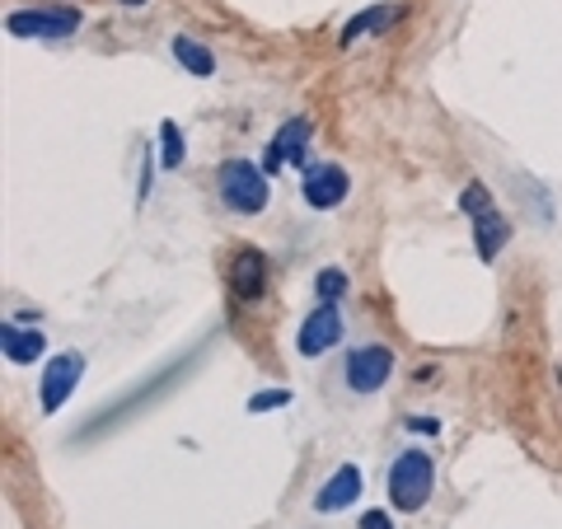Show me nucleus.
Returning a JSON list of instances; mask_svg holds the SVG:
<instances>
[{
	"instance_id": "obj_9",
	"label": "nucleus",
	"mask_w": 562,
	"mask_h": 529,
	"mask_svg": "<svg viewBox=\"0 0 562 529\" xmlns=\"http://www.w3.org/2000/svg\"><path fill=\"white\" fill-rule=\"evenodd\" d=\"M338 342H342V314H338V305H319L301 324V338H295L301 357H324V351H333Z\"/></svg>"
},
{
	"instance_id": "obj_7",
	"label": "nucleus",
	"mask_w": 562,
	"mask_h": 529,
	"mask_svg": "<svg viewBox=\"0 0 562 529\" xmlns=\"http://www.w3.org/2000/svg\"><path fill=\"white\" fill-rule=\"evenodd\" d=\"M310 155V117H286L281 132L268 140V160H262V173H277L286 165H305Z\"/></svg>"
},
{
	"instance_id": "obj_2",
	"label": "nucleus",
	"mask_w": 562,
	"mask_h": 529,
	"mask_svg": "<svg viewBox=\"0 0 562 529\" xmlns=\"http://www.w3.org/2000/svg\"><path fill=\"white\" fill-rule=\"evenodd\" d=\"M436 487V464L427 450H403L390 464V502L394 510H422Z\"/></svg>"
},
{
	"instance_id": "obj_17",
	"label": "nucleus",
	"mask_w": 562,
	"mask_h": 529,
	"mask_svg": "<svg viewBox=\"0 0 562 529\" xmlns=\"http://www.w3.org/2000/svg\"><path fill=\"white\" fill-rule=\"evenodd\" d=\"M460 211L473 221V216H483V211H492V192H487V183H469L464 192H460Z\"/></svg>"
},
{
	"instance_id": "obj_20",
	"label": "nucleus",
	"mask_w": 562,
	"mask_h": 529,
	"mask_svg": "<svg viewBox=\"0 0 562 529\" xmlns=\"http://www.w3.org/2000/svg\"><path fill=\"white\" fill-rule=\"evenodd\" d=\"M361 529H394V520L384 516V510H366V516H361Z\"/></svg>"
},
{
	"instance_id": "obj_13",
	"label": "nucleus",
	"mask_w": 562,
	"mask_h": 529,
	"mask_svg": "<svg viewBox=\"0 0 562 529\" xmlns=\"http://www.w3.org/2000/svg\"><path fill=\"white\" fill-rule=\"evenodd\" d=\"M0 342H5V361L14 365H33L47 351V338L38 328H20V324H5L0 328Z\"/></svg>"
},
{
	"instance_id": "obj_15",
	"label": "nucleus",
	"mask_w": 562,
	"mask_h": 529,
	"mask_svg": "<svg viewBox=\"0 0 562 529\" xmlns=\"http://www.w3.org/2000/svg\"><path fill=\"white\" fill-rule=\"evenodd\" d=\"M183 160H188L183 155V127L173 117H165L160 122V165L165 169H183Z\"/></svg>"
},
{
	"instance_id": "obj_21",
	"label": "nucleus",
	"mask_w": 562,
	"mask_h": 529,
	"mask_svg": "<svg viewBox=\"0 0 562 529\" xmlns=\"http://www.w3.org/2000/svg\"><path fill=\"white\" fill-rule=\"evenodd\" d=\"M117 5H132V10H140V5H146V0H117Z\"/></svg>"
},
{
	"instance_id": "obj_16",
	"label": "nucleus",
	"mask_w": 562,
	"mask_h": 529,
	"mask_svg": "<svg viewBox=\"0 0 562 529\" xmlns=\"http://www.w3.org/2000/svg\"><path fill=\"white\" fill-rule=\"evenodd\" d=\"M347 272L342 268H324L319 277H314V295H319V305H338V300L347 295Z\"/></svg>"
},
{
	"instance_id": "obj_11",
	"label": "nucleus",
	"mask_w": 562,
	"mask_h": 529,
	"mask_svg": "<svg viewBox=\"0 0 562 529\" xmlns=\"http://www.w3.org/2000/svg\"><path fill=\"white\" fill-rule=\"evenodd\" d=\"M403 10H408V5H371V10L351 14V20L342 24V33H338V47H357L366 33H384L394 20H403Z\"/></svg>"
},
{
	"instance_id": "obj_4",
	"label": "nucleus",
	"mask_w": 562,
	"mask_h": 529,
	"mask_svg": "<svg viewBox=\"0 0 562 529\" xmlns=\"http://www.w3.org/2000/svg\"><path fill=\"white\" fill-rule=\"evenodd\" d=\"M342 375H347V390H351V394H375V390H384V380L394 375V351L384 347V342L347 351Z\"/></svg>"
},
{
	"instance_id": "obj_5",
	"label": "nucleus",
	"mask_w": 562,
	"mask_h": 529,
	"mask_svg": "<svg viewBox=\"0 0 562 529\" xmlns=\"http://www.w3.org/2000/svg\"><path fill=\"white\" fill-rule=\"evenodd\" d=\"M5 29L14 38H70L80 29V10L70 5H52V10H14Z\"/></svg>"
},
{
	"instance_id": "obj_1",
	"label": "nucleus",
	"mask_w": 562,
	"mask_h": 529,
	"mask_svg": "<svg viewBox=\"0 0 562 529\" xmlns=\"http://www.w3.org/2000/svg\"><path fill=\"white\" fill-rule=\"evenodd\" d=\"M216 192H221L225 206L239 211V216H258L272 198L268 173H262V165H254V160H225L216 169Z\"/></svg>"
},
{
	"instance_id": "obj_14",
	"label": "nucleus",
	"mask_w": 562,
	"mask_h": 529,
	"mask_svg": "<svg viewBox=\"0 0 562 529\" xmlns=\"http://www.w3.org/2000/svg\"><path fill=\"white\" fill-rule=\"evenodd\" d=\"M173 61H179L188 76H216V57H211V47L206 43H198V38H188V33H179L173 38Z\"/></svg>"
},
{
	"instance_id": "obj_6",
	"label": "nucleus",
	"mask_w": 562,
	"mask_h": 529,
	"mask_svg": "<svg viewBox=\"0 0 562 529\" xmlns=\"http://www.w3.org/2000/svg\"><path fill=\"white\" fill-rule=\"evenodd\" d=\"M268 281H272L268 254L254 249V244H244V249L231 258V291L244 300V305H254V300L268 295Z\"/></svg>"
},
{
	"instance_id": "obj_3",
	"label": "nucleus",
	"mask_w": 562,
	"mask_h": 529,
	"mask_svg": "<svg viewBox=\"0 0 562 529\" xmlns=\"http://www.w3.org/2000/svg\"><path fill=\"white\" fill-rule=\"evenodd\" d=\"M80 375H85V357H80V351H57V357L47 361V370H43L38 408H43L47 417H52V413H61L66 403H70V394H76Z\"/></svg>"
},
{
	"instance_id": "obj_10",
	"label": "nucleus",
	"mask_w": 562,
	"mask_h": 529,
	"mask_svg": "<svg viewBox=\"0 0 562 529\" xmlns=\"http://www.w3.org/2000/svg\"><path fill=\"white\" fill-rule=\"evenodd\" d=\"M361 487H366V479H361V469H357V464L333 469V479H328L319 492H314V510H319V516H338V510L357 506Z\"/></svg>"
},
{
	"instance_id": "obj_19",
	"label": "nucleus",
	"mask_w": 562,
	"mask_h": 529,
	"mask_svg": "<svg viewBox=\"0 0 562 529\" xmlns=\"http://www.w3.org/2000/svg\"><path fill=\"white\" fill-rule=\"evenodd\" d=\"M408 431H422V436H436V431H441V421H436V417H422V413H413V417H408Z\"/></svg>"
},
{
	"instance_id": "obj_12",
	"label": "nucleus",
	"mask_w": 562,
	"mask_h": 529,
	"mask_svg": "<svg viewBox=\"0 0 562 529\" xmlns=\"http://www.w3.org/2000/svg\"><path fill=\"white\" fill-rule=\"evenodd\" d=\"M469 225H473V244H479V258L483 262L497 258L506 249V239H512V225H506V216H502L497 206L483 211V216H473Z\"/></svg>"
},
{
	"instance_id": "obj_8",
	"label": "nucleus",
	"mask_w": 562,
	"mask_h": 529,
	"mask_svg": "<svg viewBox=\"0 0 562 529\" xmlns=\"http://www.w3.org/2000/svg\"><path fill=\"white\" fill-rule=\"evenodd\" d=\"M301 192H305V206L333 211V206L347 202L351 179H347V169H338V165H314V169H305V188Z\"/></svg>"
},
{
	"instance_id": "obj_18",
	"label": "nucleus",
	"mask_w": 562,
	"mask_h": 529,
	"mask_svg": "<svg viewBox=\"0 0 562 529\" xmlns=\"http://www.w3.org/2000/svg\"><path fill=\"white\" fill-rule=\"evenodd\" d=\"M291 403V390H258L249 398V413H272V408H286Z\"/></svg>"
}]
</instances>
